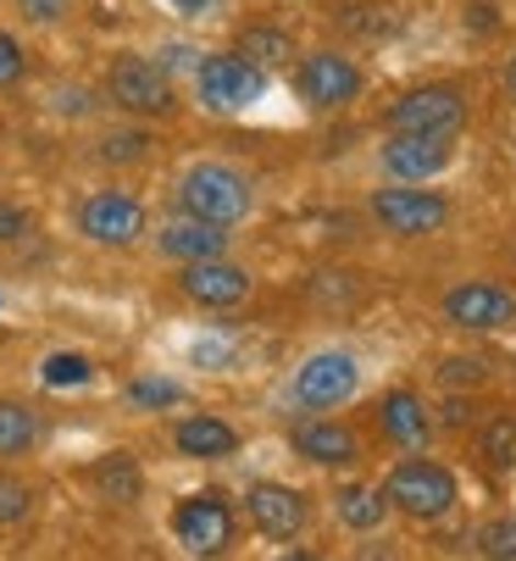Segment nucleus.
I'll return each instance as SVG.
<instances>
[{
    "mask_svg": "<svg viewBox=\"0 0 516 561\" xmlns=\"http://www.w3.org/2000/svg\"><path fill=\"white\" fill-rule=\"evenodd\" d=\"M383 495H389V512L411 517V523H445L461 501V484L456 472L434 456H405L389 467L383 478Z\"/></svg>",
    "mask_w": 516,
    "mask_h": 561,
    "instance_id": "f257e3e1",
    "label": "nucleus"
},
{
    "mask_svg": "<svg viewBox=\"0 0 516 561\" xmlns=\"http://www.w3.org/2000/svg\"><path fill=\"white\" fill-rule=\"evenodd\" d=\"M179 206L200 222H217V228H233L255 211V190L239 168L228 162H200L179 179Z\"/></svg>",
    "mask_w": 516,
    "mask_h": 561,
    "instance_id": "f03ea898",
    "label": "nucleus"
},
{
    "mask_svg": "<svg viewBox=\"0 0 516 561\" xmlns=\"http://www.w3.org/2000/svg\"><path fill=\"white\" fill-rule=\"evenodd\" d=\"M289 67H295V95H300L311 112H344V106H356L362 90H367L362 61L344 56V50H333V45L306 50V56L289 61Z\"/></svg>",
    "mask_w": 516,
    "mask_h": 561,
    "instance_id": "7ed1b4c3",
    "label": "nucleus"
},
{
    "mask_svg": "<svg viewBox=\"0 0 516 561\" xmlns=\"http://www.w3.org/2000/svg\"><path fill=\"white\" fill-rule=\"evenodd\" d=\"M262 90H267V72L255 67V61H244L239 50H217V56H206V61L195 67V95H200V106L217 112V117L250 112L255 101H262Z\"/></svg>",
    "mask_w": 516,
    "mask_h": 561,
    "instance_id": "20e7f679",
    "label": "nucleus"
},
{
    "mask_svg": "<svg viewBox=\"0 0 516 561\" xmlns=\"http://www.w3.org/2000/svg\"><path fill=\"white\" fill-rule=\"evenodd\" d=\"M472 123V101L461 84H422V90H405L389 112H383V128L389 134H461Z\"/></svg>",
    "mask_w": 516,
    "mask_h": 561,
    "instance_id": "39448f33",
    "label": "nucleus"
},
{
    "mask_svg": "<svg viewBox=\"0 0 516 561\" xmlns=\"http://www.w3.org/2000/svg\"><path fill=\"white\" fill-rule=\"evenodd\" d=\"M367 211L383 233L394 239H427L450 222V201L439 190H411V184H394V190H372L367 195Z\"/></svg>",
    "mask_w": 516,
    "mask_h": 561,
    "instance_id": "423d86ee",
    "label": "nucleus"
},
{
    "mask_svg": "<svg viewBox=\"0 0 516 561\" xmlns=\"http://www.w3.org/2000/svg\"><path fill=\"white\" fill-rule=\"evenodd\" d=\"M445 323L461 329V334H505L516 329V295L494 278H461L456 289H445L439 300Z\"/></svg>",
    "mask_w": 516,
    "mask_h": 561,
    "instance_id": "0eeeda50",
    "label": "nucleus"
},
{
    "mask_svg": "<svg viewBox=\"0 0 516 561\" xmlns=\"http://www.w3.org/2000/svg\"><path fill=\"white\" fill-rule=\"evenodd\" d=\"M356 389H362V362L351 351H317L300 362L289 394L300 412H339L344 400H356Z\"/></svg>",
    "mask_w": 516,
    "mask_h": 561,
    "instance_id": "6e6552de",
    "label": "nucleus"
},
{
    "mask_svg": "<svg viewBox=\"0 0 516 561\" xmlns=\"http://www.w3.org/2000/svg\"><path fill=\"white\" fill-rule=\"evenodd\" d=\"M106 95L123 112H139V117H172L179 112V90H172V78L150 56H117L112 72H106Z\"/></svg>",
    "mask_w": 516,
    "mask_h": 561,
    "instance_id": "1a4fd4ad",
    "label": "nucleus"
},
{
    "mask_svg": "<svg viewBox=\"0 0 516 561\" xmlns=\"http://www.w3.org/2000/svg\"><path fill=\"white\" fill-rule=\"evenodd\" d=\"M456 139L461 134H389L378 145V168L394 184H427L456 162Z\"/></svg>",
    "mask_w": 516,
    "mask_h": 561,
    "instance_id": "9d476101",
    "label": "nucleus"
},
{
    "mask_svg": "<svg viewBox=\"0 0 516 561\" xmlns=\"http://www.w3.org/2000/svg\"><path fill=\"white\" fill-rule=\"evenodd\" d=\"M172 539H179L190 556H222L233 545V506L217 490H200L190 501H179L172 512Z\"/></svg>",
    "mask_w": 516,
    "mask_h": 561,
    "instance_id": "9b49d317",
    "label": "nucleus"
},
{
    "mask_svg": "<svg viewBox=\"0 0 516 561\" xmlns=\"http://www.w3.org/2000/svg\"><path fill=\"white\" fill-rule=\"evenodd\" d=\"M78 233L90 245H112V251H128L134 239L145 233V206L123 190H95L90 201L78 206Z\"/></svg>",
    "mask_w": 516,
    "mask_h": 561,
    "instance_id": "f8f14e48",
    "label": "nucleus"
},
{
    "mask_svg": "<svg viewBox=\"0 0 516 561\" xmlns=\"http://www.w3.org/2000/svg\"><path fill=\"white\" fill-rule=\"evenodd\" d=\"M179 289H184L195 306H206V311H228V306H244V300H250L255 278H250L239 262H228V256H206V262H184Z\"/></svg>",
    "mask_w": 516,
    "mask_h": 561,
    "instance_id": "ddd939ff",
    "label": "nucleus"
},
{
    "mask_svg": "<svg viewBox=\"0 0 516 561\" xmlns=\"http://www.w3.org/2000/svg\"><path fill=\"white\" fill-rule=\"evenodd\" d=\"M244 512H250V523L262 528L267 539H295V534L311 523V501H306V490H295V484H273V478H262V484H250V490H244Z\"/></svg>",
    "mask_w": 516,
    "mask_h": 561,
    "instance_id": "4468645a",
    "label": "nucleus"
},
{
    "mask_svg": "<svg viewBox=\"0 0 516 561\" xmlns=\"http://www.w3.org/2000/svg\"><path fill=\"white\" fill-rule=\"evenodd\" d=\"M295 456H306L311 467H356L362 461V434L339 417H306L289 428Z\"/></svg>",
    "mask_w": 516,
    "mask_h": 561,
    "instance_id": "2eb2a0df",
    "label": "nucleus"
},
{
    "mask_svg": "<svg viewBox=\"0 0 516 561\" xmlns=\"http://www.w3.org/2000/svg\"><path fill=\"white\" fill-rule=\"evenodd\" d=\"M378 428L394 450H422L434 439V412H427V400L416 389H389L378 407Z\"/></svg>",
    "mask_w": 516,
    "mask_h": 561,
    "instance_id": "dca6fc26",
    "label": "nucleus"
},
{
    "mask_svg": "<svg viewBox=\"0 0 516 561\" xmlns=\"http://www.w3.org/2000/svg\"><path fill=\"white\" fill-rule=\"evenodd\" d=\"M156 245H161V256H172V262H206V256H228V228H217V222H200V217H179V222H167L161 233H156Z\"/></svg>",
    "mask_w": 516,
    "mask_h": 561,
    "instance_id": "f3484780",
    "label": "nucleus"
},
{
    "mask_svg": "<svg viewBox=\"0 0 516 561\" xmlns=\"http://www.w3.org/2000/svg\"><path fill=\"white\" fill-rule=\"evenodd\" d=\"M172 445H179V456H190V461H228L239 450V428L211 417V412H195V417H184L179 428H172Z\"/></svg>",
    "mask_w": 516,
    "mask_h": 561,
    "instance_id": "a211bd4d",
    "label": "nucleus"
},
{
    "mask_svg": "<svg viewBox=\"0 0 516 561\" xmlns=\"http://www.w3.org/2000/svg\"><path fill=\"white\" fill-rule=\"evenodd\" d=\"M333 517L351 528V534H372V528H383V517H389V495H383V484H339V495H333Z\"/></svg>",
    "mask_w": 516,
    "mask_h": 561,
    "instance_id": "6ab92c4d",
    "label": "nucleus"
},
{
    "mask_svg": "<svg viewBox=\"0 0 516 561\" xmlns=\"http://www.w3.org/2000/svg\"><path fill=\"white\" fill-rule=\"evenodd\" d=\"M90 478H95V490H101L106 501H123V506H134V501H139V490H145V478H139V467H134V456H128V450L101 456V461L90 467Z\"/></svg>",
    "mask_w": 516,
    "mask_h": 561,
    "instance_id": "aec40b11",
    "label": "nucleus"
},
{
    "mask_svg": "<svg viewBox=\"0 0 516 561\" xmlns=\"http://www.w3.org/2000/svg\"><path fill=\"white\" fill-rule=\"evenodd\" d=\"M244 61H255V67H289L295 61V39L284 34V28H273V23H250L244 34H239V45H233Z\"/></svg>",
    "mask_w": 516,
    "mask_h": 561,
    "instance_id": "412c9836",
    "label": "nucleus"
},
{
    "mask_svg": "<svg viewBox=\"0 0 516 561\" xmlns=\"http://www.w3.org/2000/svg\"><path fill=\"white\" fill-rule=\"evenodd\" d=\"M39 439V417L23 407V400H0V461L28 456Z\"/></svg>",
    "mask_w": 516,
    "mask_h": 561,
    "instance_id": "4be33fe9",
    "label": "nucleus"
},
{
    "mask_svg": "<svg viewBox=\"0 0 516 561\" xmlns=\"http://www.w3.org/2000/svg\"><path fill=\"white\" fill-rule=\"evenodd\" d=\"M478 450L494 472H516V412H494L478 434Z\"/></svg>",
    "mask_w": 516,
    "mask_h": 561,
    "instance_id": "5701e85b",
    "label": "nucleus"
},
{
    "mask_svg": "<svg viewBox=\"0 0 516 561\" xmlns=\"http://www.w3.org/2000/svg\"><path fill=\"white\" fill-rule=\"evenodd\" d=\"M333 23H339L344 34H356V39H389V34H394L389 7H372V0H351V7H339Z\"/></svg>",
    "mask_w": 516,
    "mask_h": 561,
    "instance_id": "b1692460",
    "label": "nucleus"
},
{
    "mask_svg": "<svg viewBox=\"0 0 516 561\" xmlns=\"http://www.w3.org/2000/svg\"><path fill=\"white\" fill-rule=\"evenodd\" d=\"M39 378H45L50 389H78V383L95 378V367H90V356H78V351H56V356H45Z\"/></svg>",
    "mask_w": 516,
    "mask_h": 561,
    "instance_id": "393cba45",
    "label": "nucleus"
},
{
    "mask_svg": "<svg viewBox=\"0 0 516 561\" xmlns=\"http://www.w3.org/2000/svg\"><path fill=\"white\" fill-rule=\"evenodd\" d=\"M184 400V383H172V378H134L128 383V407L139 412H161V407H179Z\"/></svg>",
    "mask_w": 516,
    "mask_h": 561,
    "instance_id": "a878e982",
    "label": "nucleus"
},
{
    "mask_svg": "<svg viewBox=\"0 0 516 561\" xmlns=\"http://www.w3.org/2000/svg\"><path fill=\"white\" fill-rule=\"evenodd\" d=\"M28 512H34V490L23 484V478L0 472V528H18V523H28Z\"/></svg>",
    "mask_w": 516,
    "mask_h": 561,
    "instance_id": "bb28decb",
    "label": "nucleus"
},
{
    "mask_svg": "<svg viewBox=\"0 0 516 561\" xmlns=\"http://www.w3.org/2000/svg\"><path fill=\"white\" fill-rule=\"evenodd\" d=\"M472 545L483 550V556H500V561H516V523H483L478 534H472Z\"/></svg>",
    "mask_w": 516,
    "mask_h": 561,
    "instance_id": "cd10ccee",
    "label": "nucleus"
},
{
    "mask_svg": "<svg viewBox=\"0 0 516 561\" xmlns=\"http://www.w3.org/2000/svg\"><path fill=\"white\" fill-rule=\"evenodd\" d=\"M439 383L445 389H478V383H489V362H478V356H450L445 367H439Z\"/></svg>",
    "mask_w": 516,
    "mask_h": 561,
    "instance_id": "c85d7f7f",
    "label": "nucleus"
},
{
    "mask_svg": "<svg viewBox=\"0 0 516 561\" xmlns=\"http://www.w3.org/2000/svg\"><path fill=\"white\" fill-rule=\"evenodd\" d=\"M23 72H28V56H23V45H18L7 28H0V90H12Z\"/></svg>",
    "mask_w": 516,
    "mask_h": 561,
    "instance_id": "c756f323",
    "label": "nucleus"
},
{
    "mask_svg": "<svg viewBox=\"0 0 516 561\" xmlns=\"http://www.w3.org/2000/svg\"><path fill=\"white\" fill-rule=\"evenodd\" d=\"M145 145H150L145 134H112L101 156H106V162H139V156H145Z\"/></svg>",
    "mask_w": 516,
    "mask_h": 561,
    "instance_id": "7c9ffc66",
    "label": "nucleus"
},
{
    "mask_svg": "<svg viewBox=\"0 0 516 561\" xmlns=\"http://www.w3.org/2000/svg\"><path fill=\"white\" fill-rule=\"evenodd\" d=\"M28 23H61L72 12V0H18Z\"/></svg>",
    "mask_w": 516,
    "mask_h": 561,
    "instance_id": "2f4dec72",
    "label": "nucleus"
},
{
    "mask_svg": "<svg viewBox=\"0 0 516 561\" xmlns=\"http://www.w3.org/2000/svg\"><path fill=\"white\" fill-rule=\"evenodd\" d=\"M23 233H28V211L0 201V245H12V239H23Z\"/></svg>",
    "mask_w": 516,
    "mask_h": 561,
    "instance_id": "473e14b6",
    "label": "nucleus"
},
{
    "mask_svg": "<svg viewBox=\"0 0 516 561\" xmlns=\"http://www.w3.org/2000/svg\"><path fill=\"white\" fill-rule=\"evenodd\" d=\"M172 12H184V18H211L217 0H172Z\"/></svg>",
    "mask_w": 516,
    "mask_h": 561,
    "instance_id": "72a5a7b5",
    "label": "nucleus"
},
{
    "mask_svg": "<svg viewBox=\"0 0 516 561\" xmlns=\"http://www.w3.org/2000/svg\"><path fill=\"white\" fill-rule=\"evenodd\" d=\"M505 101H511V106H516V50H511V56H505Z\"/></svg>",
    "mask_w": 516,
    "mask_h": 561,
    "instance_id": "f704fd0d",
    "label": "nucleus"
}]
</instances>
